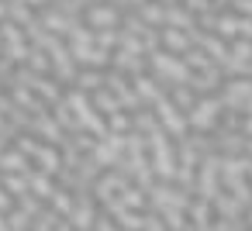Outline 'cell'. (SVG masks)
Returning <instances> with one entry per match:
<instances>
[{
  "label": "cell",
  "instance_id": "obj_3",
  "mask_svg": "<svg viewBox=\"0 0 252 231\" xmlns=\"http://www.w3.org/2000/svg\"><path fill=\"white\" fill-rule=\"evenodd\" d=\"M138 21H142V25H166V7H159V4H142V7H138Z\"/></svg>",
  "mask_w": 252,
  "mask_h": 231
},
{
  "label": "cell",
  "instance_id": "obj_8",
  "mask_svg": "<svg viewBox=\"0 0 252 231\" xmlns=\"http://www.w3.org/2000/svg\"><path fill=\"white\" fill-rule=\"evenodd\" d=\"M83 87H97V73H87L83 76Z\"/></svg>",
  "mask_w": 252,
  "mask_h": 231
},
{
  "label": "cell",
  "instance_id": "obj_2",
  "mask_svg": "<svg viewBox=\"0 0 252 231\" xmlns=\"http://www.w3.org/2000/svg\"><path fill=\"white\" fill-rule=\"evenodd\" d=\"M166 25L176 31H187V28H193V14L183 7H166Z\"/></svg>",
  "mask_w": 252,
  "mask_h": 231
},
{
  "label": "cell",
  "instance_id": "obj_6",
  "mask_svg": "<svg viewBox=\"0 0 252 231\" xmlns=\"http://www.w3.org/2000/svg\"><path fill=\"white\" fill-rule=\"evenodd\" d=\"M162 42H166L169 49H190V38H187L183 31H176V28H166V31H162Z\"/></svg>",
  "mask_w": 252,
  "mask_h": 231
},
{
  "label": "cell",
  "instance_id": "obj_4",
  "mask_svg": "<svg viewBox=\"0 0 252 231\" xmlns=\"http://www.w3.org/2000/svg\"><path fill=\"white\" fill-rule=\"evenodd\" d=\"M42 25H45L49 31H69V25H80V21H69L63 11H45V14H42Z\"/></svg>",
  "mask_w": 252,
  "mask_h": 231
},
{
  "label": "cell",
  "instance_id": "obj_9",
  "mask_svg": "<svg viewBox=\"0 0 252 231\" xmlns=\"http://www.w3.org/2000/svg\"><path fill=\"white\" fill-rule=\"evenodd\" d=\"M114 4V0H111ZM121 4H131V7H142V4H149V0H121Z\"/></svg>",
  "mask_w": 252,
  "mask_h": 231
},
{
  "label": "cell",
  "instance_id": "obj_10",
  "mask_svg": "<svg viewBox=\"0 0 252 231\" xmlns=\"http://www.w3.org/2000/svg\"><path fill=\"white\" fill-rule=\"evenodd\" d=\"M21 4H28V7H45V0H21Z\"/></svg>",
  "mask_w": 252,
  "mask_h": 231
},
{
  "label": "cell",
  "instance_id": "obj_1",
  "mask_svg": "<svg viewBox=\"0 0 252 231\" xmlns=\"http://www.w3.org/2000/svg\"><path fill=\"white\" fill-rule=\"evenodd\" d=\"M83 21H87L90 28H97V31H111V28L121 25V11H118L114 4H104V0H97V4H90V7L83 11Z\"/></svg>",
  "mask_w": 252,
  "mask_h": 231
},
{
  "label": "cell",
  "instance_id": "obj_5",
  "mask_svg": "<svg viewBox=\"0 0 252 231\" xmlns=\"http://www.w3.org/2000/svg\"><path fill=\"white\" fill-rule=\"evenodd\" d=\"M211 28H214L221 38H231V35H242V18H231V14H228V18H218Z\"/></svg>",
  "mask_w": 252,
  "mask_h": 231
},
{
  "label": "cell",
  "instance_id": "obj_7",
  "mask_svg": "<svg viewBox=\"0 0 252 231\" xmlns=\"http://www.w3.org/2000/svg\"><path fill=\"white\" fill-rule=\"evenodd\" d=\"M183 7H187V11H200V14H204V11H211V0H183Z\"/></svg>",
  "mask_w": 252,
  "mask_h": 231
}]
</instances>
